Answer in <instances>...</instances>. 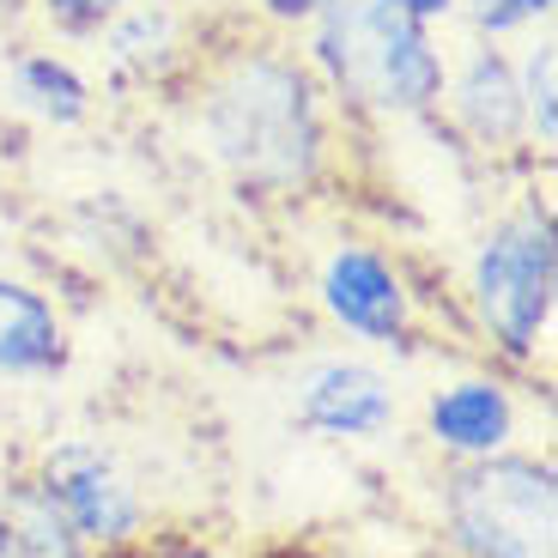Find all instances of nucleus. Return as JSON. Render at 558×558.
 <instances>
[{
	"label": "nucleus",
	"instance_id": "obj_1",
	"mask_svg": "<svg viewBox=\"0 0 558 558\" xmlns=\"http://www.w3.org/2000/svg\"><path fill=\"white\" fill-rule=\"evenodd\" d=\"M189 134L243 195H310L335 165V104L292 43H238L207 61Z\"/></svg>",
	"mask_w": 558,
	"mask_h": 558
},
{
	"label": "nucleus",
	"instance_id": "obj_2",
	"mask_svg": "<svg viewBox=\"0 0 558 558\" xmlns=\"http://www.w3.org/2000/svg\"><path fill=\"white\" fill-rule=\"evenodd\" d=\"M298 56L310 61L340 116L425 122L444 104L449 56L437 49V31L407 19L389 0H335L304 25Z\"/></svg>",
	"mask_w": 558,
	"mask_h": 558
},
{
	"label": "nucleus",
	"instance_id": "obj_3",
	"mask_svg": "<svg viewBox=\"0 0 558 558\" xmlns=\"http://www.w3.org/2000/svg\"><path fill=\"white\" fill-rule=\"evenodd\" d=\"M461 304L474 335L504 371H534L553 352L558 328V231L541 201H522L504 219L480 231L468 274H461Z\"/></svg>",
	"mask_w": 558,
	"mask_h": 558
},
{
	"label": "nucleus",
	"instance_id": "obj_4",
	"mask_svg": "<svg viewBox=\"0 0 558 558\" xmlns=\"http://www.w3.org/2000/svg\"><path fill=\"white\" fill-rule=\"evenodd\" d=\"M437 534L456 558H558V468L534 449L456 461L437 480Z\"/></svg>",
	"mask_w": 558,
	"mask_h": 558
},
{
	"label": "nucleus",
	"instance_id": "obj_5",
	"mask_svg": "<svg viewBox=\"0 0 558 558\" xmlns=\"http://www.w3.org/2000/svg\"><path fill=\"white\" fill-rule=\"evenodd\" d=\"M31 480L49 492L61 522L92 558H134L153 546L158 510L140 474L98 437H56L31 461Z\"/></svg>",
	"mask_w": 558,
	"mask_h": 558
},
{
	"label": "nucleus",
	"instance_id": "obj_6",
	"mask_svg": "<svg viewBox=\"0 0 558 558\" xmlns=\"http://www.w3.org/2000/svg\"><path fill=\"white\" fill-rule=\"evenodd\" d=\"M316 304L335 322L352 347H383V352H407L418 340V292L407 267L389 250L364 238H347L322 255L316 267Z\"/></svg>",
	"mask_w": 558,
	"mask_h": 558
},
{
	"label": "nucleus",
	"instance_id": "obj_7",
	"mask_svg": "<svg viewBox=\"0 0 558 558\" xmlns=\"http://www.w3.org/2000/svg\"><path fill=\"white\" fill-rule=\"evenodd\" d=\"M292 425L304 437H322V444L340 449H364L383 444V437L401 425V389L383 364L352 359V352H322L292 377Z\"/></svg>",
	"mask_w": 558,
	"mask_h": 558
},
{
	"label": "nucleus",
	"instance_id": "obj_8",
	"mask_svg": "<svg viewBox=\"0 0 558 558\" xmlns=\"http://www.w3.org/2000/svg\"><path fill=\"white\" fill-rule=\"evenodd\" d=\"M418 432H425V444L444 468L504 456L522 437L517 383L504 371H456V377L432 383V395L418 407Z\"/></svg>",
	"mask_w": 558,
	"mask_h": 558
},
{
	"label": "nucleus",
	"instance_id": "obj_9",
	"mask_svg": "<svg viewBox=\"0 0 558 558\" xmlns=\"http://www.w3.org/2000/svg\"><path fill=\"white\" fill-rule=\"evenodd\" d=\"M437 110H444L449 128L486 158L534 153L529 116H522V92H517V56H510L504 43H480V37L461 43V56L449 61V73H444V104H437Z\"/></svg>",
	"mask_w": 558,
	"mask_h": 558
},
{
	"label": "nucleus",
	"instance_id": "obj_10",
	"mask_svg": "<svg viewBox=\"0 0 558 558\" xmlns=\"http://www.w3.org/2000/svg\"><path fill=\"white\" fill-rule=\"evenodd\" d=\"M73 352L68 316L49 292H37L31 279L0 274V377L37 383L56 377Z\"/></svg>",
	"mask_w": 558,
	"mask_h": 558
},
{
	"label": "nucleus",
	"instance_id": "obj_11",
	"mask_svg": "<svg viewBox=\"0 0 558 558\" xmlns=\"http://www.w3.org/2000/svg\"><path fill=\"white\" fill-rule=\"evenodd\" d=\"M7 98H13V110H25L43 128H80L92 116V104H98V92L61 49H13Z\"/></svg>",
	"mask_w": 558,
	"mask_h": 558
},
{
	"label": "nucleus",
	"instance_id": "obj_12",
	"mask_svg": "<svg viewBox=\"0 0 558 558\" xmlns=\"http://www.w3.org/2000/svg\"><path fill=\"white\" fill-rule=\"evenodd\" d=\"M98 43H104V68L116 80H165L182 61V19L170 0H128L98 31Z\"/></svg>",
	"mask_w": 558,
	"mask_h": 558
},
{
	"label": "nucleus",
	"instance_id": "obj_13",
	"mask_svg": "<svg viewBox=\"0 0 558 558\" xmlns=\"http://www.w3.org/2000/svg\"><path fill=\"white\" fill-rule=\"evenodd\" d=\"M0 558H92L31 474L0 486Z\"/></svg>",
	"mask_w": 558,
	"mask_h": 558
},
{
	"label": "nucleus",
	"instance_id": "obj_14",
	"mask_svg": "<svg viewBox=\"0 0 558 558\" xmlns=\"http://www.w3.org/2000/svg\"><path fill=\"white\" fill-rule=\"evenodd\" d=\"M517 92H522V116H529V146L546 158L558 146V37H553V25L522 37Z\"/></svg>",
	"mask_w": 558,
	"mask_h": 558
},
{
	"label": "nucleus",
	"instance_id": "obj_15",
	"mask_svg": "<svg viewBox=\"0 0 558 558\" xmlns=\"http://www.w3.org/2000/svg\"><path fill=\"white\" fill-rule=\"evenodd\" d=\"M558 0H456V19L468 37L480 43H510V37H529V31L553 25Z\"/></svg>",
	"mask_w": 558,
	"mask_h": 558
},
{
	"label": "nucleus",
	"instance_id": "obj_16",
	"mask_svg": "<svg viewBox=\"0 0 558 558\" xmlns=\"http://www.w3.org/2000/svg\"><path fill=\"white\" fill-rule=\"evenodd\" d=\"M122 7L128 0H31V13L56 31V37H98Z\"/></svg>",
	"mask_w": 558,
	"mask_h": 558
},
{
	"label": "nucleus",
	"instance_id": "obj_17",
	"mask_svg": "<svg viewBox=\"0 0 558 558\" xmlns=\"http://www.w3.org/2000/svg\"><path fill=\"white\" fill-rule=\"evenodd\" d=\"M335 0H250V13L267 19L274 31H304L316 13H328Z\"/></svg>",
	"mask_w": 558,
	"mask_h": 558
},
{
	"label": "nucleus",
	"instance_id": "obj_18",
	"mask_svg": "<svg viewBox=\"0 0 558 558\" xmlns=\"http://www.w3.org/2000/svg\"><path fill=\"white\" fill-rule=\"evenodd\" d=\"M389 7H401L407 19H418V25H449L456 19V0H389Z\"/></svg>",
	"mask_w": 558,
	"mask_h": 558
},
{
	"label": "nucleus",
	"instance_id": "obj_19",
	"mask_svg": "<svg viewBox=\"0 0 558 558\" xmlns=\"http://www.w3.org/2000/svg\"><path fill=\"white\" fill-rule=\"evenodd\" d=\"M140 558H238V553H219V546H201V541H170V546H146Z\"/></svg>",
	"mask_w": 558,
	"mask_h": 558
},
{
	"label": "nucleus",
	"instance_id": "obj_20",
	"mask_svg": "<svg viewBox=\"0 0 558 558\" xmlns=\"http://www.w3.org/2000/svg\"><path fill=\"white\" fill-rule=\"evenodd\" d=\"M19 19H31V0H0V31H13Z\"/></svg>",
	"mask_w": 558,
	"mask_h": 558
},
{
	"label": "nucleus",
	"instance_id": "obj_21",
	"mask_svg": "<svg viewBox=\"0 0 558 558\" xmlns=\"http://www.w3.org/2000/svg\"><path fill=\"white\" fill-rule=\"evenodd\" d=\"M134 558H140V553H134Z\"/></svg>",
	"mask_w": 558,
	"mask_h": 558
}]
</instances>
